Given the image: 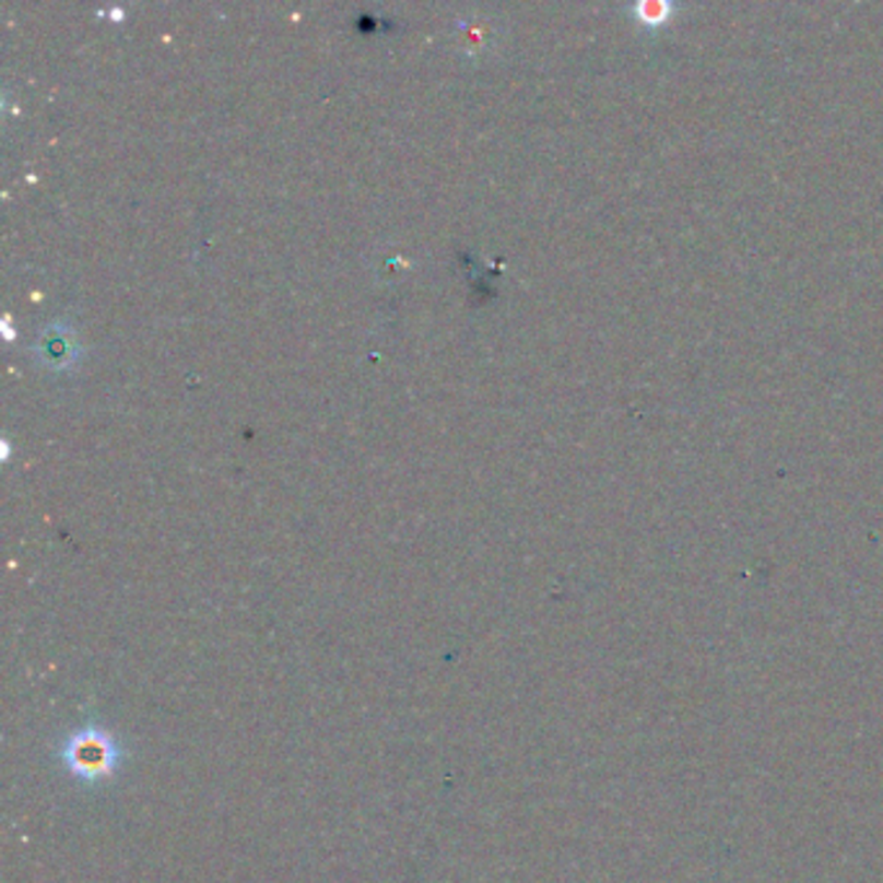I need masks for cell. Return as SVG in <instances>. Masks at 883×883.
I'll return each instance as SVG.
<instances>
[{
    "instance_id": "cell-1",
    "label": "cell",
    "mask_w": 883,
    "mask_h": 883,
    "mask_svg": "<svg viewBox=\"0 0 883 883\" xmlns=\"http://www.w3.org/2000/svg\"><path fill=\"white\" fill-rule=\"evenodd\" d=\"M62 765L81 782H102L117 773L119 754L117 741L102 728H83L73 733L60 749Z\"/></svg>"
},
{
    "instance_id": "cell-2",
    "label": "cell",
    "mask_w": 883,
    "mask_h": 883,
    "mask_svg": "<svg viewBox=\"0 0 883 883\" xmlns=\"http://www.w3.org/2000/svg\"><path fill=\"white\" fill-rule=\"evenodd\" d=\"M39 361L45 363L47 368H68L70 363L79 355V345H75V334L70 332L68 327H50L42 332L39 348H37Z\"/></svg>"
}]
</instances>
